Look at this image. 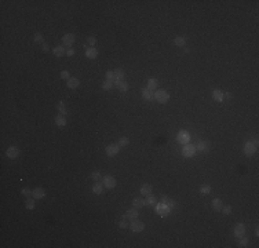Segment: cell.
Segmentation results:
<instances>
[{"label":"cell","mask_w":259,"mask_h":248,"mask_svg":"<svg viewBox=\"0 0 259 248\" xmlns=\"http://www.w3.org/2000/svg\"><path fill=\"white\" fill-rule=\"evenodd\" d=\"M55 124H57L58 127H65V126H66V119H65L64 114H58V116L55 117Z\"/></svg>","instance_id":"22"},{"label":"cell","mask_w":259,"mask_h":248,"mask_svg":"<svg viewBox=\"0 0 259 248\" xmlns=\"http://www.w3.org/2000/svg\"><path fill=\"white\" fill-rule=\"evenodd\" d=\"M61 79H64V80H69V79H70L69 72H66V70H62V72H61Z\"/></svg>","instance_id":"41"},{"label":"cell","mask_w":259,"mask_h":248,"mask_svg":"<svg viewBox=\"0 0 259 248\" xmlns=\"http://www.w3.org/2000/svg\"><path fill=\"white\" fill-rule=\"evenodd\" d=\"M167 206H168L170 208H172V207L175 206V201H174V200H168V204H167Z\"/></svg>","instance_id":"47"},{"label":"cell","mask_w":259,"mask_h":248,"mask_svg":"<svg viewBox=\"0 0 259 248\" xmlns=\"http://www.w3.org/2000/svg\"><path fill=\"white\" fill-rule=\"evenodd\" d=\"M248 243H249V240L243 236V237L239 238V244H237V245H239V247H241V248H244V247H247V245H248Z\"/></svg>","instance_id":"31"},{"label":"cell","mask_w":259,"mask_h":248,"mask_svg":"<svg viewBox=\"0 0 259 248\" xmlns=\"http://www.w3.org/2000/svg\"><path fill=\"white\" fill-rule=\"evenodd\" d=\"M153 98H154L157 102H160V104H167L168 99H170V95L165 90H157V91L153 94Z\"/></svg>","instance_id":"1"},{"label":"cell","mask_w":259,"mask_h":248,"mask_svg":"<svg viewBox=\"0 0 259 248\" xmlns=\"http://www.w3.org/2000/svg\"><path fill=\"white\" fill-rule=\"evenodd\" d=\"M130 226H131V230L133 232H142L143 229H145V223L141 222V221H138V219H133V222L130 223Z\"/></svg>","instance_id":"5"},{"label":"cell","mask_w":259,"mask_h":248,"mask_svg":"<svg viewBox=\"0 0 259 248\" xmlns=\"http://www.w3.org/2000/svg\"><path fill=\"white\" fill-rule=\"evenodd\" d=\"M156 201H157V200H156V197L152 196V194H149V196H148V199L145 200V206L152 207V206H154V204H156Z\"/></svg>","instance_id":"29"},{"label":"cell","mask_w":259,"mask_h":248,"mask_svg":"<svg viewBox=\"0 0 259 248\" xmlns=\"http://www.w3.org/2000/svg\"><path fill=\"white\" fill-rule=\"evenodd\" d=\"M223 97L225 95L220 90H214V91H212V98H214L217 102H222L223 101Z\"/></svg>","instance_id":"21"},{"label":"cell","mask_w":259,"mask_h":248,"mask_svg":"<svg viewBox=\"0 0 259 248\" xmlns=\"http://www.w3.org/2000/svg\"><path fill=\"white\" fill-rule=\"evenodd\" d=\"M207 142H204V141H198L197 144L194 145V149L198 150V152H205L207 150Z\"/></svg>","instance_id":"24"},{"label":"cell","mask_w":259,"mask_h":248,"mask_svg":"<svg viewBox=\"0 0 259 248\" xmlns=\"http://www.w3.org/2000/svg\"><path fill=\"white\" fill-rule=\"evenodd\" d=\"M104 183H99V182H95L94 186H92V193L94 194H101V193L104 192Z\"/></svg>","instance_id":"20"},{"label":"cell","mask_w":259,"mask_h":248,"mask_svg":"<svg viewBox=\"0 0 259 248\" xmlns=\"http://www.w3.org/2000/svg\"><path fill=\"white\" fill-rule=\"evenodd\" d=\"M141 94H142L143 99H146V101H149V99L153 98V91H150L148 87L142 88V90H141Z\"/></svg>","instance_id":"16"},{"label":"cell","mask_w":259,"mask_h":248,"mask_svg":"<svg viewBox=\"0 0 259 248\" xmlns=\"http://www.w3.org/2000/svg\"><path fill=\"white\" fill-rule=\"evenodd\" d=\"M79 85H80V80H79L77 77H70V79L68 80V87L72 88V90L77 88Z\"/></svg>","instance_id":"15"},{"label":"cell","mask_w":259,"mask_h":248,"mask_svg":"<svg viewBox=\"0 0 259 248\" xmlns=\"http://www.w3.org/2000/svg\"><path fill=\"white\" fill-rule=\"evenodd\" d=\"M113 84L116 85V87L119 88V91H121V92H127V90H128V84H127V82H124V80H116Z\"/></svg>","instance_id":"13"},{"label":"cell","mask_w":259,"mask_h":248,"mask_svg":"<svg viewBox=\"0 0 259 248\" xmlns=\"http://www.w3.org/2000/svg\"><path fill=\"white\" fill-rule=\"evenodd\" d=\"M170 207L167 206V204H163V203H160L159 206L156 207V211H157V214H159L160 216H167L170 214Z\"/></svg>","instance_id":"9"},{"label":"cell","mask_w":259,"mask_h":248,"mask_svg":"<svg viewBox=\"0 0 259 248\" xmlns=\"http://www.w3.org/2000/svg\"><path fill=\"white\" fill-rule=\"evenodd\" d=\"M52 54L59 58V57H62L64 54H66V51H65V48L62 46H55L54 48H52Z\"/></svg>","instance_id":"19"},{"label":"cell","mask_w":259,"mask_h":248,"mask_svg":"<svg viewBox=\"0 0 259 248\" xmlns=\"http://www.w3.org/2000/svg\"><path fill=\"white\" fill-rule=\"evenodd\" d=\"M42 47H43V51H44V52H48V51H50V46H48V44L43 43V46H42Z\"/></svg>","instance_id":"44"},{"label":"cell","mask_w":259,"mask_h":248,"mask_svg":"<svg viewBox=\"0 0 259 248\" xmlns=\"http://www.w3.org/2000/svg\"><path fill=\"white\" fill-rule=\"evenodd\" d=\"M66 55H69V57H72V55H75V50H72V48H69V50H66Z\"/></svg>","instance_id":"46"},{"label":"cell","mask_w":259,"mask_h":248,"mask_svg":"<svg viewBox=\"0 0 259 248\" xmlns=\"http://www.w3.org/2000/svg\"><path fill=\"white\" fill-rule=\"evenodd\" d=\"M168 200H170L168 196H161V203H163V204H167V203H168Z\"/></svg>","instance_id":"45"},{"label":"cell","mask_w":259,"mask_h":248,"mask_svg":"<svg viewBox=\"0 0 259 248\" xmlns=\"http://www.w3.org/2000/svg\"><path fill=\"white\" fill-rule=\"evenodd\" d=\"M123 79H124V72L121 69H116L114 70V82L116 80H123Z\"/></svg>","instance_id":"30"},{"label":"cell","mask_w":259,"mask_h":248,"mask_svg":"<svg viewBox=\"0 0 259 248\" xmlns=\"http://www.w3.org/2000/svg\"><path fill=\"white\" fill-rule=\"evenodd\" d=\"M86 57L90 59H95L98 57V50L95 48V47H88L87 50H86Z\"/></svg>","instance_id":"14"},{"label":"cell","mask_w":259,"mask_h":248,"mask_svg":"<svg viewBox=\"0 0 259 248\" xmlns=\"http://www.w3.org/2000/svg\"><path fill=\"white\" fill-rule=\"evenodd\" d=\"M126 215H127V219H131V221H133V219L138 218L139 212H138V208H131V209H128V211H127Z\"/></svg>","instance_id":"17"},{"label":"cell","mask_w":259,"mask_h":248,"mask_svg":"<svg viewBox=\"0 0 259 248\" xmlns=\"http://www.w3.org/2000/svg\"><path fill=\"white\" fill-rule=\"evenodd\" d=\"M102 178H104V176L101 175V172H99V171H94V172L91 174V179H92V181H95V182H98V181H99V179H102Z\"/></svg>","instance_id":"35"},{"label":"cell","mask_w":259,"mask_h":248,"mask_svg":"<svg viewBox=\"0 0 259 248\" xmlns=\"http://www.w3.org/2000/svg\"><path fill=\"white\" fill-rule=\"evenodd\" d=\"M176 139H178L179 144L186 145V144H189V141H190V135H189L188 131L182 130V131H179V132H178V137H176Z\"/></svg>","instance_id":"4"},{"label":"cell","mask_w":259,"mask_h":248,"mask_svg":"<svg viewBox=\"0 0 259 248\" xmlns=\"http://www.w3.org/2000/svg\"><path fill=\"white\" fill-rule=\"evenodd\" d=\"M220 211L223 212L225 215H230V214H232V207H230V206H223Z\"/></svg>","instance_id":"38"},{"label":"cell","mask_w":259,"mask_h":248,"mask_svg":"<svg viewBox=\"0 0 259 248\" xmlns=\"http://www.w3.org/2000/svg\"><path fill=\"white\" fill-rule=\"evenodd\" d=\"M128 144H130V139L127 137H121L119 139V146H120V149H121V147H126V146H128Z\"/></svg>","instance_id":"28"},{"label":"cell","mask_w":259,"mask_h":248,"mask_svg":"<svg viewBox=\"0 0 259 248\" xmlns=\"http://www.w3.org/2000/svg\"><path fill=\"white\" fill-rule=\"evenodd\" d=\"M222 207H223V204H222V200L220 199H214L212 200V208H214L215 211H220Z\"/></svg>","instance_id":"26"},{"label":"cell","mask_w":259,"mask_h":248,"mask_svg":"<svg viewBox=\"0 0 259 248\" xmlns=\"http://www.w3.org/2000/svg\"><path fill=\"white\" fill-rule=\"evenodd\" d=\"M256 145H258V141H254V142L248 141V142L244 145V153H245L247 156H252V154H255Z\"/></svg>","instance_id":"2"},{"label":"cell","mask_w":259,"mask_h":248,"mask_svg":"<svg viewBox=\"0 0 259 248\" xmlns=\"http://www.w3.org/2000/svg\"><path fill=\"white\" fill-rule=\"evenodd\" d=\"M25 207H26V209H33L35 208V200L28 197V199H26V203H25Z\"/></svg>","instance_id":"32"},{"label":"cell","mask_w":259,"mask_h":248,"mask_svg":"<svg viewBox=\"0 0 259 248\" xmlns=\"http://www.w3.org/2000/svg\"><path fill=\"white\" fill-rule=\"evenodd\" d=\"M33 40H35L36 43H43V40H44V36H43L40 32L35 33V36H33Z\"/></svg>","instance_id":"36"},{"label":"cell","mask_w":259,"mask_h":248,"mask_svg":"<svg viewBox=\"0 0 259 248\" xmlns=\"http://www.w3.org/2000/svg\"><path fill=\"white\" fill-rule=\"evenodd\" d=\"M200 193L201 194H210L211 193V186L210 185H203L200 188Z\"/></svg>","instance_id":"34"},{"label":"cell","mask_w":259,"mask_h":248,"mask_svg":"<svg viewBox=\"0 0 259 248\" xmlns=\"http://www.w3.org/2000/svg\"><path fill=\"white\" fill-rule=\"evenodd\" d=\"M22 194H23V196H26V197H30V194H32V190L28 189V188H23V189H22Z\"/></svg>","instance_id":"42"},{"label":"cell","mask_w":259,"mask_h":248,"mask_svg":"<svg viewBox=\"0 0 259 248\" xmlns=\"http://www.w3.org/2000/svg\"><path fill=\"white\" fill-rule=\"evenodd\" d=\"M32 196L33 199H44L45 197V190L43 188H35L32 190Z\"/></svg>","instance_id":"12"},{"label":"cell","mask_w":259,"mask_h":248,"mask_svg":"<svg viewBox=\"0 0 259 248\" xmlns=\"http://www.w3.org/2000/svg\"><path fill=\"white\" fill-rule=\"evenodd\" d=\"M196 153V149H194V145H183V147H182V154H183L185 157H192L193 154Z\"/></svg>","instance_id":"7"},{"label":"cell","mask_w":259,"mask_h":248,"mask_svg":"<svg viewBox=\"0 0 259 248\" xmlns=\"http://www.w3.org/2000/svg\"><path fill=\"white\" fill-rule=\"evenodd\" d=\"M233 234L236 238H240V237H243L244 234H245V226L243 225V223H237L236 226H234L233 229Z\"/></svg>","instance_id":"6"},{"label":"cell","mask_w":259,"mask_h":248,"mask_svg":"<svg viewBox=\"0 0 259 248\" xmlns=\"http://www.w3.org/2000/svg\"><path fill=\"white\" fill-rule=\"evenodd\" d=\"M62 40H64V46L70 47V46H73V44H75L76 37H75V35H73V33H66V35L62 37Z\"/></svg>","instance_id":"10"},{"label":"cell","mask_w":259,"mask_h":248,"mask_svg":"<svg viewBox=\"0 0 259 248\" xmlns=\"http://www.w3.org/2000/svg\"><path fill=\"white\" fill-rule=\"evenodd\" d=\"M128 226H130V223L127 222L126 219H123V221H120V222H119V228L120 229H127Z\"/></svg>","instance_id":"40"},{"label":"cell","mask_w":259,"mask_h":248,"mask_svg":"<svg viewBox=\"0 0 259 248\" xmlns=\"http://www.w3.org/2000/svg\"><path fill=\"white\" fill-rule=\"evenodd\" d=\"M139 192H141V194H143V196H149L150 193H152V185H149V183L142 185Z\"/></svg>","instance_id":"18"},{"label":"cell","mask_w":259,"mask_h":248,"mask_svg":"<svg viewBox=\"0 0 259 248\" xmlns=\"http://www.w3.org/2000/svg\"><path fill=\"white\" fill-rule=\"evenodd\" d=\"M133 206L134 208H142V207H145V200L142 197H136V199H134Z\"/></svg>","instance_id":"25"},{"label":"cell","mask_w":259,"mask_h":248,"mask_svg":"<svg viewBox=\"0 0 259 248\" xmlns=\"http://www.w3.org/2000/svg\"><path fill=\"white\" fill-rule=\"evenodd\" d=\"M102 88H104V90H112V88H113V83L112 82H108V80H105L104 83H102Z\"/></svg>","instance_id":"37"},{"label":"cell","mask_w":259,"mask_h":248,"mask_svg":"<svg viewBox=\"0 0 259 248\" xmlns=\"http://www.w3.org/2000/svg\"><path fill=\"white\" fill-rule=\"evenodd\" d=\"M102 183H104V186L108 188V189H113L114 186H116V178L112 175H105L102 178Z\"/></svg>","instance_id":"3"},{"label":"cell","mask_w":259,"mask_h":248,"mask_svg":"<svg viewBox=\"0 0 259 248\" xmlns=\"http://www.w3.org/2000/svg\"><path fill=\"white\" fill-rule=\"evenodd\" d=\"M174 44L176 47H185V44H186V39L182 36H178L174 39Z\"/></svg>","instance_id":"27"},{"label":"cell","mask_w":259,"mask_h":248,"mask_svg":"<svg viewBox=\"0 0 259 248\" xmlns=\"http://www.w3.org/2000/svg\"><path fill=\"white\" fill-rule=\"evenodd\" d=\"M255 236H259V229H255Z\"/></svg>","instance_id":"48"},{"label":"cell","mask_w":259,"mask_h":248,"mask_svg":"<svg viewBox=\"0 0 259 248\" xmlns=\"http://www.w3.org/2000/svg\"><path fill=\"white\" fill-rule=\"evenodd\" d=\"M57 109L59 110V113H61V114H64V116L66 114V108H65V104L62 101L58 102V105H57Z\"/></svg>","instance_id":"33"},{"label":"cell","mask_w":259,"mask_h":248,"mask_svg":"<svg viewBox=\"0 0 259 248\" xmlns=\"http://www.w3.org/2000/svg\"><path fill=\"white\" fill-rule=\"evenodd\" d=\"M105 77H106L108 82H114V72H106V75H105Z\"/></svg>","instance_id":"39"},{"label":"cell","mask_w":259,"mask_h":248,"mask_svg":"<svg viewBox=\"0 0 259 248\" xmlns=\"http://www.w3.org/2000/svg\"><path fill=\"white\" fill-rule=\"evenodd\" d=\"M87 43L90 44V46H95V44H97V39L91 36V37H88V39H87Z\"/></svg>","instance_id":"43"},{"label":"cell","mask_w":259,"mask_h":248,"mask_svg":"<svg viewBox=\"0 0 259 248\" xmlns=\"http://www.w3.org/2000/svg\"><path fill=\"white\" fill-rule=\"evenodd\" d=\"M157 85H159V82H157V79L152 77L148 80V88H149L150 91H154L156 88H157Z\"/></svg>","instance_id":"23"},{"label":"cell","mask_w":259,"mask_h":248,"mask_svg":"<svg viewBox=\"0 0 259 248\" xmlns=\"http://www.w3.org/2000/svg\"><path fill=\"white\" fill-rule=\"evenodd\" d=\"M6 154H7V157H8V159H17V157L20 156V149H18V147H15V146H10L8 149H7Z\"/></svg>","instance_id":"11"},{"label":"cell","mask_w":259,"mask_h":248,"mask_svg":"<svg viewBox=\"0 0 259 248\" xmlns=\"http://www.w3.org/2000/svg\"><path fill=\"white\" fill-rule=\"evenodd\" d=\"M119 150H120V146L117 144H110L106 146V149H105V152H106L108 156H116L117 153H119Z\"/></svg>","instance_id":"8"}]
</instances>
